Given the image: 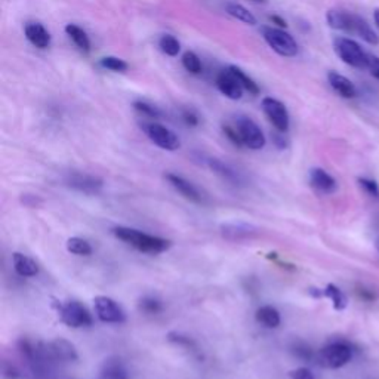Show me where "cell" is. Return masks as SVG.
I'll list each match as a JSON object with an SVG mask.
<instances>
[{"label":"cell","instance_id":"obj_32","mask_svg":"<svg viewBox=\"0 0 379 379\" xmlns=\"http://www.w3.org/2000/svg\"><path fill=\"white\" fill-rule=\"evenodd\" d=\"M99 66L103 69H106V70H108V71H113V73H124L126 70L129 69L128 62H126L122 58H119V57H104V58H101Z\"/></svg>","mask_w":379,"mask_h":379},{"label":"cell","instance_id":"obj_16","mask_svg":"<svg viewBox=\"0 0 379 379\" xmlns=\"http://www.w3.org/2000/svg\"><path fill=\"white\" fill-rule=\"evenodd\" d=\"M259 233V230L254 225L249 224H224L221 227V234L231 240V242H243V240H250L254 238L257 234Z\"/></svg>","mask_w":379,"mask_h":379},{"label":"cell","instance_id":"obj_42","mask_svg":"<svg viewBox=\"0 0 379 379\" xmlns=\"http://www.w3.org/2000/svg\"><path fill=\"white\" fill-rule=\"evenodd\" d=\"M270 21H271L273 24H276L279 29H286V27H287L286 21H285L282 17H279V15H271V17H270Z\"/></svg>","mask_w":379,"mask_h":379},{"label":"cell","instance_id":"obj_24","mask_svg":"<svg viewBox=\"0 0 379 379\" xmlns=\"http://www.w3.org/2000/svg\"><path fill=\"white\" fill-rule=\"evenodd\" d=\"M225 10H227V14H229L230 17H233V18H236L237 21H242V22H245L248 25H255L257 24L255 15L242 5L230 2V3L225 5Z\"/></svg>","mask_w":379,"mask_h":379},{"label":"cell","instance_id":"obj_15","mask_svg":"<svg viewBox=\"0 0 379 379\" xmlns=\"http://www.w3.org/2000/svg\"><path fill=\"white\" fill-rule=\"evenodd\" d=\"M165 178L168 180L171 187L173 190H176V192H178L183 197H185L187 200L193 201V203H199V205L203 203V196H201L200 190L193 183L185 180L184 176L176 175V173H166Z\"/></svg>","mask_w":379,"mask_h":379},{"label":"cell","instance_id":"obj_3","mask_svg":"<svg viewBox=\"0 0 379 379\" xmlns=\"http://www.w3.org/2000/svg\"><path fill=\"white\" fill-rule=\"evenodd\" d=\"M334 49L335 54L343 59V62H345L347 66L359 70L368 69L369 52H366L356 41L350 39V37L338 36L334 39Z\"/></svg>","mask_w":379,"mask_h":379},{"label":"cell","instance_id":"obj_34","mask_svg":"<svg viewBox=\"0 0 379 379\" xmlns=\"http://www.w3.org/2000/svg\"><path fill=\"white\" fill-rule=\"evenodd\" d=\"M290 351L294 352V356L301 360H311L313 359V351L311 348L304 343H294L290 347Z\"/></svg>","mask_w":379,"mask_h":379},{"label":"cell","instance_id":"obj_2","mask_svg":"<svg viewBox=\"0 0 379 379\" xmlns=\"http://www.w3.org/2000/svg\"><path fill=\"white\" fill-rule=\"evenodd\" d=\"M113 234H115L119 240H122V242H124L126 245H129L134 249L143 252V254H150V255L162 254V252L168 250L172 245L166 238L151 236L140 230L129 229V227H116V229H113Z\"/></svg>","mask_w":379,"mask_h":379},{"label":"cell","instance_id":"obj_36","mask_svg":"<svg viewBox=\"0 0 379 379\" xmlns=\"http://www.w3.org/2000/svg\"><path fill=\"white\" fill-rule=\"evenodd\" d=\"M181 119L187 126H190V128H196V126H199V123H200L197 113L194 110H192V108L183 110L181 111Z\"/></svg>","mask_w":379,"mask_h":379},{"label":"cell","instance_id":"obj_40","mask_svg":"<svg viewBox=\"0 0 379 379\" xmlns=\"http://www.w3.org/2000/svg\"><path fill=\"white\" fill-rule=\"evenodd\" d=\"M366 70H369V73L373 76V78L379 80V57L369 54L368 69H366Z\"/></svg>","mask_w":379,"mask_h":379},{"label":"cell","instance_id":"obj_11","mask_svg":"<svg viewBox=\"0 0 379 379\" xmlns=\"http://www.w3.org/2000/svg\"><path fill=\"white\" fill-rule=\"evenodd\" d=\"M96 317L104 323L120 324L126 320V313L117 301L110 296H96L94 299Z\"/></svg>","mask_w":379,"mask_h":379},{"label":"cell","instance_id":"obj_6","mask_svg":"<svg viewBox=\"0 0 379 379\" xmlns=\"http://www.w3.org/2000/svg\"><path fill=\"white\" fill-rule=\"evenodd\" d=\"M141 129L147 135L148 140L166 151H175L181 147L180 138L175 135L166 126L159 122H143Z\"/></svg>","mask_w":379,"mask_h":379},{"label":"cell","instance_id":"obj_9","mask_svg":"<svg viewBox=\"0 0 379 379\" xmlns=\"http://www.w3.org/2000/svg\"><path fill=\"white\" fill-rule=\"evenodd\" d=\"M64 183L67 187H70L74 192H79L82 194L95 196L98 194L104 187V181L96 175L86 173V172H78L73 171L69 172L64 178Z\"/></svg>","mask_w":379,"mask_h":379},{"label":"cell","instance_id":"obj_33","mask_svg":"<svg viewBox=\"0 0 379 379\" xmlns=\"http://www.w3.org/2000/svg\"><path fill=\"white\" fill-rule=\"evenodd\" d=\"M168 339H169V343L175 344V345H180L183 348H187V350H192V351H197L196 350V344H194V341L192 338H188L183 334H178V332H171L168 335Z\"/></svg>","mask_w":379,"mask_h":379},{"label":"cell","instance_id":"obj_10","mask_svg":"<svg viewBox=\"0 0 379 379\" xmlns=\"http://www.w3.org/2000/svg\"><path fill=\"white\" fill-rule=\"evenodd\" d=\"M262 111L265 117L269 119V122L274 126V128L279 132H287L289 126H290V116L286 106L282 103V101L267 96L262 99L261 103Z\"/></svg>","mask_w":379,"mask_h":379},{"label":"cell","instance_id":"obj_31","mask_svg":"<svg viewBox=\"0 0 379 379\" xmlns=\"http://www.w3.org/2000/svg\"><path fill=\"white\" fill-rule=\"evenodd\" d=\"M181 61H183L184 69L188 73H192V74H201V71H203V64H201L200 58L197 57V54L193 52V50H187V52L183 55Z\"/></svg>","mask_w":379,"mask_h":379},{"label":"cell","instance_id":"obj_1","mask_svg":"<svg viewBox=\"0 0 379 379\" xmlns=\"http://www.w3.org/2000/svg\"><path fill=\"white\" fill-rule=\"evenodd\" d=\"M326 21L329 24V27L334 30L357 36L369 45L379 43V37L368 24V21L355 14V12H350L345 9H331L327 10Z\"/></svg>","mask_w":379,"mask_h":379},{"label":"cell","instance_id":"obj_41","mask_svg":"<svg viewBox=\"0 0 379 379\" xmlns=\"http://www.w3.org/2000/svg\"><path fill=\"white\" fill-rule=\"evenodd\" d=\"M21 200H22V203L29 208H37L42 203V200L33 194H24V197Z\"/></svg>","mask_w":379,"mask_h":379},{"label":"cell","instance_id":"obj_43","mask_svg":"<svg viewBox=\"0 0 379 379\" xmlns=\"http://www.w3.org/2000/svg\"><path fill=\"white\" fill-rule=\"evenodd\" d=\"M273 140H274V144L279 147V148H286L287 145V141H286V138L282 136V135H274L273 136Z\"/></svg>","mask_w":379,"mask_h":379},{"label":"cell","instance_id":"obj_45","mask_svg":"<svg viewBox=\"0 0 379 379\" xmlns=\"http://www.w3.org/2000/svg\"><path fill=\"white\" fill-rule=\"evenodd\" d=\"M375 248H376V250L379 252V238H376V242H375Z\"/></svg>","mask_w":379,"mask_h":379},{"label":"cell","instance_id":"obj_30","mask_svg":"<svg viewBox=\"0 0 379 379\" xmlns=\"http://www.w3.org/2000/svg\"><path fill=\"white\" fill-rule=\"evenodd\" d=\"M138 307H140V310L147 315H157V314H160L163 311L162 301L159 298H156V296H151V295H147V296L141 298Z\"/></svg>","mask_w":379,"mask_h":379},{"label":"cell","instance_id":"obj_8","mask_svg":"<svg viewBox=\"0 0 379 379\" xmlns=\"http://www.w3.org/2000/svg\"><path fill=\"white\" fill-rule=\"evenodd\" d=\"M234 126L240 138H242V143L245 147L250 150H261L265 147L267 140H265V135L257 124V122H254L248 116H237Z\"/></svg>","mask_w":379,"mask_h":379},{"label":"cell","instance_id":"obj_37","mask_svg":"<svg viewBox=\"0 0 379 379\" xmlns=\"http://www.w3.org/2000/svg\"><path fill=\"white\" fill-rule=\"evenodd\" d=\"M359 184L368 192L371 196L373 197H379V188H378V184L375 181H371V180H366V178H360L359 180Z\"/></svg>","mask_w":379,"mask_h":379},{"label":"cell","instance_id":"obj_18","mask_svg":"<svg viewBox=\"0 0 379 379\" xmlns=\"http://www.w3.org/2000/svg\"><path fill=\"white\" fill-rule=\"evenodd\" d=\"M310 184L315 192L322 194H332L336 192L338 187L334 176L320 168H314L310 171Z\"/></svg>","mask_w":379,"mask_h":379},{"label":"cell","instance_id":"obj_23","mask_svg":"<svg viewBox=\"0 0 379 379\" xmlns=\"http://www.w3.org/2000/svg\"><path fill=\"white\" fill-rule=\"evenodd\" d=\"M257 322L265 327H269V329H276V327H279L282 323V317L280 313L276 307L273 306H262L257 310Z\"/></svg>","mask_w":379,"mask_h":379},{"label":"cell","instance_id":"obj_21","mask_svg":"<svg viewBox=\"0 0 379 379\" xmlns=\"http://www.w3.org/2000/svg\"><path fill=\"white\" fill-rule=\"evenodd\" d=\"M12 265H14V270L21 277H34L39 274V265H37L30 257L20 254L15 252L12 255Z\"/></svg>","mask_w":379,"mask_h":379},{"label":"cell","instance_id":"obj_25","mask_svg":"<svg viewBox=\"0 0 379 379\" xmlns=\"http://www.w3.org/2000/svg\"><path fill=\"white\" fill-rule=\"evenodd\" d=\"M67 250L73 255H79V257H87L91 255L94 249L91 243L85 238L80 237H71L67 240Z\"/></svg>","mask_w":379,"mask_h":379},{"label":"cell","instance_id":"obj_29","mask_svg":"<svg viewBox=\"0 0 379 379\" xmlns=\"http://www.w3.org/2000/svg\"><path fill=\"white\" fill-rule=\"evenodd\" d=\"M230 70L236 74V78L238 79L240 83H242L245 91H248L250 95H258L259 94L258 83L252 78H249V76L242 69H238L236 66H230Z\"/></svg>","mask_w":379,"mask_h":379},{"label":"cell","instance_id":"obj_13","mask_svg":"<svg viewBox=\"0 0 379 379\" xmlns=\"http://www.w3.org/2000/svg\"><path fill=\"white\" fill-rule=\"evenodd\" d=\"M46 351L54 363H71L79 359L78 350L70 343V341L64 338H57L50 343H45Z\"/></svg>","mask_w":379,"mask_h":379},{"label":"cell","instance_id":"obj_38","mask_svg":"<svg viewBox=\"0 0 379 379\" xmlns=\"http://www.w3.org/2000/svg\"><path fill=\"white\" fill-rule=\"evenodd\" d=\"M289 376H290V379H315L313 372L307 368H298V369L290 371Z\"/></svg>","mask_w":379,"mask_h":379},{"label":"cell","instance_id":"obj_20","mask_svg":"<svg viewBox=\"0 0 379 379\" xmlns=\"http://www.w3.org/2000/svg\"><path fill=\"white\" fill-rule=\"evenodd\" d=\"M98 379H129V372L119 357H108L101 364Z\"/></svg>","mask_w":379,"mask_h":379},{"label":"cell","instance_id":"obj_22","mask_svg":"<svg viewBox=\"0 0 379 379\" xmlns=\"http://www.w3.org/2000/svg\"><path fill=\"white\" fill-rule=\"evenodd\" d=\"M64 30L67 36L70 37V41L76 45V48H78L80 52L83 54L91 52V39L83 29H80L79 25H76V24H67Z\"/></svg>","mask_w":379,"mask_h":379},{"label":"cell","instance_id":"obj_14","mask_svg":"<svg viewBox=\"0 0 379 379\" xmlns=\"http://www.w3.org/2000/svg\"><path fill=\"white\" fill-rule=\"evenodd\" d=\"M215 83H217L218 91L227 98L236 101V99H240L243 96V91H245L243 86L236 78V74L230 70V67L224 69L222 71L218 73Z\"/></svg>","mask_w":379,"mask_h":379},{"label":"cell","instance_id":"obj_12","mask_svg":"<svg viewBox=\"0 0 379 379\" xmlns=\"http://www.w3.org/2000/svg\"><path fill=\"white\" fill-rule=\"evenodd\" d=\"M200 165L210 169L215 175H218L221 180L230 183L233 185H242L243 184V175L240 173L236 168H233L229 163H225L220 159L209 157V156H200Z\"/></svg>","mask_w":379,"mask_h":379},{"label":"cell","instance_id":"obj_35","mask_svg":"<svg viewBox=\"0 0 379 379\" xmlns=\"http://www.w3.org/2000/svg\"><path fill=\"white\" fill-rule=\"evenodd\" d=\"M222 131H224V135L229 138V141L236 145V147H245L243 143H242V138H240L236 126H231V124H224L222 126Z\"/></svg>","mask_w":379,"mask_h":379},{"label":"cell","instance_id":"obj_26","mask_svg":"<svg viewBox=\"0 0 379 379\" xmlns=\"http://www.w3.org/2000/svg\"><path fill=\"white\" fill-rule=\"evenodd\" d=\"M134 108L140 113V115H143L144 117H148V119H155V120H159L162 119L163 116H165V113H163L157 106L148 103V101H144V99H138L134 103Z\"/></svg>","mask_w":379,"mask_h":379},{"label":"cell","instance_id":"obj_46","mask_svg":"<svg viewBox=\"0 0 379 379\" xmlns=\"http://www.w3.org/2000/svg\"><path fill=\"white\" fill-rule=\"evenodd\" d=\"M250 2H255V3H264L265 0H250Z\"/></svg>","mask_w":379,"mask_h":379},{"label":"cell","instance_id":"obj_5","mask_svg":"<svg viewBox=\"0 0 379 379\" xmlns=\"http://www.w3.org/2000/svg\"><path fill=\"white\" fill-rule=\"evenodd\" d=\"M61 322L73 329L87 327L94 323L92 314L79 301H66L57 306Z\"/></svg>","mask_w":379,"mask_h":379},{"label":"cell","instance_id":"obj_7","mask_svg":"<svg viewBox=\"0 0 379 379\" xmlns=\"http://www.w3.org/2000/svg\"><path fill=\"white\" fill-rule=\"evenodd\" d=\"M352 357V350L345 343H332L323 347L319 355L317 362L322 368L326 369H339L345 366Z\"/></svg>","mask_w":379,"mask_h":379},{"label":"cell","instance_id":"obj_28","mask_svg":"<svg viewBox=\"0 0 379 379\" xmlns=\"http://www.w3.org/2000/svg\"><path fill=\"white\" fill-rule=\"evenodd\" d=\"M159 48L168 57H176L181 52V43L172 34H163L159 39Z\"/></svg>","mask_w":379,"mask_h":379},{"label":"cell","instance_id":"obj_39","mask_svg":"<svg viewBox=\"0 0 379 379\" xmlns=\"http://www.w3.org/2000/svg\"><path fill=\"white\" fill-rule=\"evenodd\" d=\"M2 372H3L5 379H20L21 378L20 371L15 368L14 364H10V363H3Z\"/></svg>","mask_w":379,"mask_h":379},{"label":"cell","instance_id":"obj_19","mask_svg":"<svg viewBox=\"0 0 379 379\" xmlns=\"http://www.w3.org/2000/svg\"><path fill=\"white\" fill-rule=\"evenodd\" d=\"M327 82H329L331 87L339 96L347 99H352L357 96V87L343 74H339L336 71H329L327 73Z\"/></svg>","mask_w":379,"mask_h":379},{"label":"cell","instance_id":"obj_4","mask_svg":"<svg viewBox=\"0 0 379 379\" xmlns=\"http://www.w3.org/2000/svg\"><path fill=\"white\" fill-rule=\"evenodd\" d=\"M262 37L274 52L279 54L280 57L292 58L296 57L299 52V46L296 41L283 29L265 25V27H262Z\"/></svg>","mask_w":379,"mask_h":379},{"label":"cell","instance_id":"obj_44","mask_svg":"<svg viewBox=\"0 0 379 379\" xmlns=\"http://www.w3.org/2000/svg\"><path fill=\"white\" fill-rule=\"evenodd\" d=\"M373 20H375L376 27L379 29V9H375V12H373Z\"/></svg>","mask_w":379,"mask_h":379},{"label":"cell","instance_id":"obj_27","mask_svg":"<svg viewBox=\"0 0 379 379\" xmlns=\"http://www.w3.org/2000/svg\"><path fill=\"white\" fill-rule=\"evenodd\" d=\"M323 296L329 298L334 304V308L341 311L347 307V296L343 294V290L336 287L335 285H327L323 289Z\"/></svg>","mask_w":379,"mask_h":379},{"label":"cell","instance_id":"obj_17","mask_svg":"<svg viewBox=\"0 0 379 379\" xmlns=\"http://www.w3.org/2000/svg\"><path fill=\"white\" fill-rule=\"evenodd\" d=\"M24 34L27 37V41L37 49H48L50 46V41H52L45 25L37 21H30L25 24Z\"/></svg>","mask_w":379,"mask_h":379}]
</instances>
